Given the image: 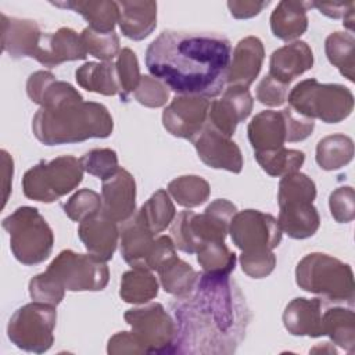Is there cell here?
<instances>
[{
	"label": "cell",
	"mask_w": 355,
	"mask_h": 355,
	"mask_svg": "<svg viewBox=\"0 0 355 355\" xmlns=\"http://www.w3.org/2000/svg\"><path fill=\"white\" fill-rule=\"evenodd\" d=\"M176 324L172 354L229 355L245 337L251 312L230 276L200 273L194 287L169 304Z\"/></svg>",
	"instance_id": "1"
},
{
	"label": "cell",
	"mask_w": 355,
	"mask_h": 355,
	"mask_svg": "<svg viewBox=\"0 0 355 355\" xmlns=\"http://www.w3.org/2000/svg\"><path fill=\"white\" fill-rule=\"evenodd\" d=\"M230 57L223 35L166 29L148 44L146 67L179 96L211 98L226 89Z\"/></svg>",
	"instance_id": "2"
},
{
	"label": "cell",
	"mask_w": 355,
	"mask_h": 355,
	"mask_svg": "<svg viewBox=\"0 0 355 355\" xmlns=\"http://www.w3.org/2000/svg\"><path fill=\"white\" fill-rule=\"evenodd\" d=\"M114 121L107 107L94 101H69L40 107L32 118V132L44 146L79 143L111 136Z\"/></svg>",
	"instance_id": "3"
},
{
	"label": "cell",
	"mask_w": 355,
	"mask_h": 355,
	"mask_svg": "<svg viewBox=\"0 0 355 355\" xmlns=\"http://www.w3.org/2000/svg\"><path fill=\"white\" fill-rule=\"evenodd\" d=\"M295 283L304 291L320 295L330 304H348L355 297L354 273L348 263L323 252L305 255L295 268Z\"/></svg>",
	"instance_id": "4"
},
{
	"label": "cell",
	"mask_w": 355,
	"mask_h": 355,
	"mask_svg": "<svg viewBox=\"0 0 355 355\" xmlns=\"http://www.w3.org/2000/svg\"><path fill=\"white\" fill-rule=\"evenodd\" d=\"M237 208L225 198L214 200L202 214L179 212L171 223V237L178 250L194 254L205 241H225Z\"/></svg>",
	"instance_id": "5"
},
{
	"label": "cell",
	"mask_w": 355,
	"mask_h": 355,
	"mask_svg": "<svg viewBox=\"0 0 355 355\" xmlns=\"http://www.w3.org/2000/svg\"><path fill=\"white\" fill-rule=\"evenodd\" d=\"M287 100L298 114L320 119L324 123H338L354 110V94L347 86L320 83L315 78L298 82L288 93Z\"/></svg>",
	"instance_id": "6"
},
{
	"label": "cell",
	"mask_w": 355,
	"mask_h": 355,
	"mask_svg": "<svg viewBox=\"0 0 355 355\" xmlns=\"http://www.w3.org/2000/svg\"><path fill=\"white\" fill-rule=\"evenodd\" d=\"M10 234L12 255L22 265L44 262L54 245V234L47 220L33 207H19L1 222Z\"/></svg>",
	"instance_id": "7"
},
{
	"label": "cell",
	"mask_w": 355,
	"mask_h": 355,
	"mask_svg": "<svg viewBox=\"0 0 355 355\" xmlns=\"http://www.w3.org/2000/svg\"><path fill=\"white\" fill-rule=\"evenodd\" d=\"M82 179L80 159L61 155L51 161H40L28 169L22 178V190L29 200L53 202L76 189Z\"/></svg>",
	"instance_id": "8"
},
{
	"label": "cell",
	"mask_w": 355,
	"mask_h": 355,
	"mask_svg": "<svg viewBox=\"0 0 355 355\" xmlns=\"http://www.w3.org/2000/svg\"><path fill=\"white\" fill-rule=\"evenodd\" d=\"M55 322V306L33 301L14 312L7 324V336L19 349L43 354L54 343Z\"/></svg>",
	"instance_id": "9"
},
{
	"label": "cell",
	"mask_w": 355,
	"mask_h": 355,
	"mask_svg": "<svg viewBox=\"0 0 355 355\" xmlns=\"http://www.w3.org/2000/svg\"><path fill=\"white\" fill-rule=\"evenodd\" d=\"M44 272L65 291H101L110 280L104 261L72 250H62Z\"/></svg>",
	"instance_id": "10"
},
{
	"label": "cell",
	"mask_w": 355,
	"mask_h": 355,
	"mask_svg": "<svg viewBox=\"0 0 355 355\" xmlns=\"http://www.w3.org/2000/svg\"><path fill=\"white\" fill-rule=\"evenodd\" d=\"M125 322L144 349V354H172L176 338V324L159 302L143 304L128 309Z\"/></svg>",
	"instance_id": "11"
},
{
	"label": "cell",
	"mask_w": 355,
	"mask_h": 355,
	"mask_svg": "<svg viewBox=\"0 0 355 355\" xmlns=\"http://www.w3.org/2000/svg\"><path fill=\"white\" fill-rule=\"evenodd\" d=\"M229 233L233 244L241 250H275L282 241V229L275 216L258 209H244L233 216Z\"/></svg>",
	"instance_id": "12"
},
{
	"label": "cell",
	"mask_w": 355,
	"mask_h": 355,
	"mask_svg": "<svg viewBox=\"0 0 355 355\" xmlns=\"http://www.w3.org/2000/svg\"><path fill=\"white\" fill-rule=\"evenodd\" d=\"M209 104L205 97L176 96L162 112V125L172 136L191 141L207 123Z\"/></svg>",
	"instance_id": "13"
},
{
	"label": "cell",
	"mask_w": 355,
	"mask_h": 355,
	"mask_svg": "<svg viewBox=\"0 0 355 355\" xmlns=\"http://www.w3.org/2000/svg\"><path fill=\"white\" fill-rule=\"evenodd\" d=\"M198 158L209 168L225 169L240 173L243 169V154L240 147L208 122L191 140Z\"/></svg>",
	"instance_id": "14"
},
{
	"label": "cell",
	"mask_w": 355,
	"mask_h": 355,
	"mask_svg": "<svg viewBox=\"0 0 355 355\" xmlns=\"http://www.w3.org/2000/svg\"><path fill=\"white\" fill-rule=\"evenodd\" d=\"M254 107L248 89L226 87L219 100L209 104L207 122L227 137H232L240 122L245 121Z\"/></svg>",
	"instance_id": "15"
},
{
	"label": "cell",
	"mask_w": 355,
	"mask_h": 355,
	"mask_svg": "<svg viewBox=\"0 0 355 355\" xmlns=\"http://www.w3.org/2000/svg\"><path fill=\"white\" fill-rule=\"evenodd\" d=\"M101 212L116 223L128 220L136 212V182L133 175L119 168L112 176L103 180Z\"/></svg>",
	"instance_id": "16"
},
{
	"label": "cell",
	"mask_w": 355,
	"mask_h": 355,
	"mask_svg": "<svg viewBox=\"0 0 355 355\" xmlns=\"http://www.w3.org/2000/svg\"><path fill=\"white\" fill-rule=\"evenodd\" d=\"M87 51L80 35L73 29L62 26L51 33H42L33 58L47 68L58 67L67 61L85 60Z\"/></svg>",
	"instance_id": "17"
},
{
	"label": "cell",
	"mask_w": 355,
	"mask_h": 355,
	"mask_svg": "<svg viewBox=\"0 0 355 355\" xmlns=\"http://www.w3.org/2000/svg\"><path fill=\"white\" fill-rule=\"evenodd\" d=\"M265 49L259 37L247 36L241 39L230 57L226 87L248 89L261 72Z\"/></svg>",
	"instance_id": "18"
},
{
	"label": "cell",
	"mask_w": 355,
	"mask_h": 355,
	"mask_svg": "<svg viewBox=\"0 0 355 355\" xmlns=\"http://www.w3.org/2000/svg\"><path fill=\"white\" fill-rule=\"evenodd\" d=\"M78 236L89 254L107 262L118 247L119 227L100 211L79 223Z\"/></svg>",
	"instance_id": "19"
},
{
	"label": "cell",
	"mask_w": 355,
	"mask_h": 355,
	"mask_svg": "<svg viewBox=\"0 0 355 355\" xmlns=\"http://www.w3.org/2000/svg\"><path fill=\"white\" fill-rule=\"evenodd\" d=\"M330 302L323 298L297 297L291 300L283 312V324L293 336L322 337L323 311Z\"/></svg>",
	"instance_id": "20"
},
{
	"label": "cell",
	"mask_w": 355,
	"mask_h": 355,
	"mask_svg": "<svg viewBox=\"0 0 355 355\" xmlns=\"http://www.w3.org/2000/svg\"><path fill=\"white\" fill-rule=\"evenodd\" d=\"M42 33L36 21L7 17L1 12V47L10 57L33 58Z\"/></svg>",
	"instance_id": "21"
},
{
	"label": "cell",
	"mask_w": 355,
	"mask_h": 355,
	"mask_svg": "<svg viewBox=\"0 0 355 355\" xmlns=\"http://www.w3.org/2000/svg\"><path fill=\"white\" fill-rule=\"evenodd\" d=\"M313 67V53L306 42L294 40L275 50L269 60V73L290 85L297 76Z\"/></svg>",
	"instance_id": "22"
},
{
	"label": "cell",
	"mask_w": 355,
	"mask_h": 355,
	"mask_svg": "<svg viewBox=\"0 0 355 355\" xmlns=\"http://www.w3.org/2000/svg\"><path fill=\"white\" fill-rule=\"evenodd\" d=\"M155 236L144 225L137 212L119 226L121 255L132 268H144Z\"/></svg>",
	"instance_id": "23"
},
{
	"label": "cell",
	"mask_w": 355,
	"mask_h": 355,
	"mask_svg": "<svg viewBox=\"0 0 355 355\" xmlns=\"http://www.w3.org/2000/svg\"><path fill=\"white\" fill-rule=\"evenodd\" d=\"M247 133L255 153L273 151L284 147L286 123L282 111H261L248 123Z\"/></svg>",
	"instance_id": "24"
},
{
	"label": "cell",
	"mask_w": 355,
	"mask_h": 355,
	"mask_svg": "<svg viewBox=\"0 0 355 355\" xmlns=\"http://www.w3.org/2000/svg\"><path fill=\"white\" fill-rule=\"evenodd\" d=\"M119 8L118 24L123 36L132 40L148 37L157 26L155 1H116Z\"/></svg>",
	"instance_id": "25"
},
{
	"label": "cell",
	"mask_w": 355,
	"mask_h": 355,
	"mask_svg": "<svg viewBox=\"0 0 355 355\" xmlns=\"http://www.w3.org/2000/svg\"><path fill=\"white\" fill-rule=\"evenodd\" d=\"M279 225L283 233L295 240L313 236L320 225V218L313 202H287L279 205Z\"/></svg>",
	"instance_id": "26"
},
{
	"label": "cell",
	"mask_w": 355,
	"mask_h": 355,
	"mask_svg": "<svg viewBox=\"0 0 355 355\" xmlns=\"http://www.w3.org/2000/svg\"><path fill=\"white\" fill-rule=\"evenodd\" d=\"M309 7V3L306 1H280L270 14V29L273 36L290 42L304 35L308 28L306 11Z\"/></svg>",
	"instance_id": "27"
},
{
	"label": "cell",
	"mask_w": 355,
	"mask_h": 355,
	"mask_svg": "<svg viewBox=\"0 0 355 355\" xmlns=\"http://www.w3.org/2000/svg\"><path fill=\"white\" fill-rule=\"evenodd\" d=\"M53 6L68 8L80 14L87 22L89 28L97 32H114L119 18V8L116 1L110 0H69V1H51Z\"/></svg>",
	"instance_id": "28"
},
{
	"label": "cell",
	"mask_w": 355,
	"mask_h": 355,
	"mask_svg": "<svg viewBox=\"0 0 355 355\" xmlns=\"http://www.w3.org/2000/svg\"><path fill=\"white\" fill-rule=\"evenodd\" d=\"M323 336H329L333 344L352 354L355 351V313L352 308L340 304H329L322 316Z\"/></svg>",
	"instance_id": "29"
},
{
	"label": "cell",
	"mask_w": 355,
	"mask_h": 355,
	"mask_svg": "<svg viewBox=\"0 0 355 355\" xmlns=\"http://www.w3.org/2000/svg\"><path fill=\"white\" fill-rule=\"evenodd\" d=\"M78 85L93 93L103 96H115L121 93L115 64L111 61L85 62L75 71Z\"/></svg>",
	"instance_id": "30"
},
{
	"label": "cell",
	"mask_w": 355,
	"mask_h": 355,
	"mask_svg": "<svg viewBox=\"0 0 355 355\" xmlns=\"http://www.w3.org/2000/svg\"><path fill=\"white\" fill-rule=\"evenodd\" d=\"M158 288V280L151 270L144 268H132L121 277L119 295L128 304L143 305L157 297Z\"/></svg>",
	"instance_id": "31"
},
{
	"label": "cell",
	"mask_w": 355,
	"mask_h": 355,
	"mask_svg": "<svg viewBox=\"0 0 355 355\" xmlns=\"http://www.w3.org/2000/svg\"><path fill=\"white\" fill-rule=\"evenodd\" d=\"M354 158V141L343 133L329 135L316 146V164L323 171H337L348 165Z\"/></svg>",
	"instance_id": "32"
},
{
	"label": "cell",
	"mask_w": 355,
	"mask_h": 355,
	"mask_svg": "<svg viewBox=\"0 0 355 355\" xmlns=\"http://www.w3.org/2000/svg\"><path fill=\"white\" fill-rule=\"evenodd\" d=\"M324 51L329 62L349 82H354L355 39L351 32L336 31L326 37Z\"/></svg>",
	"instance_id": "33"
},
{
	"label": "cell",
	"mask_w": 355,
	"mask_h": 355,
	"mask_svg": "<svg viewBox=\"0 0 355 355\" xmlns=\"http://www.w3.org/2000/svg\"><path fill=\"white\" fill-rule=\"evenodd\" d=\"M136 212L154 236L164 232L176 216L169 193L164 189L157 190Z\"/></svg>",
	"instance_id": "34"
},
{
	"label": "cell",
	"mask_w": 355,
	"mask_h": 355,
	"mask_svg": "<svg viewBox=\"0 0 355 355\" xmlns=\"http://www.w3.org/2000/svg\"><path fill=\"white\" fill-rule=\"evenodd\" d=\"M157 272L164 291L175 297L189 293L194 287L200 275L191 265L180 259L178 255L169 259Z\"/></svg>",
	"instance_id": "35"
},
{
	"label": "cell",
	"mask_w": 355,
	"mask_h": 355,
	"mask_svg": "<svg viewBox=\"0 0 355 355\" xmlns=\"http://www.w3.org/2000/svg\"><path fill=\"white\" fill-rule=\"evenodd\" d=\"M168 193L179 205L184 208H196L209 198L211 187L201 176L183 175L169 182Z\"/></svg>",
	"instance_id": "36"
},
{
	"label": "cell",
	"mask_w": 355,
	"mask_h": 355,
	"mask_svg": "<svg viewBox=\"0 0 355 355\" xmlns=\"http://www.w3.org/2000/svg\"><path fill=\"white\" fill-rule=\"evenodd\" d=\"M196 254L204 273L230 276L234 270L237 257L225 241H205Z\"/></svg>",
	"instance_id": "37"
},
{
	"label": "cell",
	"mask_w": 355,
	"mask_h": 355,
	"mask_svg": "<svg viewBox=\"0 0 355 355\" xmlns=\"http://www.w3.org/2000/svg\"><path fill=\"white\" fill-rule=\"evenodd\" d=\"M259 166L270 176H284L298 169L304 165L305 154L300 150L282 147L273 151L254 153Z\"/></svg>",
	"instance_id": "38"
},
{
	"label": "cell",
	"mask_w": 355,
	"mask_h": 355,
	"mask_svg": "<svg viewBox=\"0 0 355 355\" xmlns=\"http://www.w3.org/2000/svg\"><path fill=\"white\" fill-rule=\"evenodd\" d=\"M315 198L316 186L308 175L293 172L282 176L277 191L279 205L287 202H313Z\"/></svg>",
	"instance_id": "39"
},
{
	"label": "cell",
	"mask_w": 355,
	"mask_h": 355,
	"mask_svg": "<svg viewBox=\"0 0 355 355\" xmlns=\"http://www.w3.org/2000/svg\"><path fill=\"white\" fill-rule=\"evenodd\" d=\"M80 37L86 51L101 61H111L114 57H118L121 51L119 37L115 31L97 32L87 26L82 31Z\"/></svg>",
	"instance_id": "40"
},
{
	"label": "cell",
	"mask_w": 355,
	"mask_h": 355,
	"mask_svg": "<svg viewBox=\"0 0 355 355\" xmlns=\"http://www.w3.org/2000/svg\"><path fill=\"white\" fill-rule=\"evenodd\" d=\"M115 69H116V78L119 83V97L126 101L129 94L136 90L140 82V67L137 57L135 51L129 47H125L119 51L116 62H115Z\"/></svg>",
	"instance_id": "41"
},
{
	"label": "cell",
	"mask_w": 355,
	"mask_h": 355,
	"mask_svg": "<svg viewBox=\"0 0 355 355\" xmlns=\"http://www.w3.org/2000/svg\"><path fill=\"white\" fill-rule=\"evenodd\" d=\"M65 215L73 222H82L97 214L103 208V200L98 193L90 189H80L73 193L62 205Z\"/></svg>",
	"instance_id": "42"
},
{
	"label": "cell",
	"mask_w": 355,
	"mask_h": 355,
	"mask_svg": "<svg viewBox=\"0 0 355 355\" xmlns=\"http://www.w3.org/2000/svg\"><path fill=\"white\" fill-rule=\"evenodd\" d=\"M83 171L101 180L112 176L118 169V155L111 148H93L80 158Z\"/></svg>",
	"instance_id": "43"
},
{
	"label": "cell",
	"mask_w": 355,
	"mask_h": 355,
	"mask_svg": "<svg viewBox=\"0 0 355 355\" xmlns=\"http://www.w3.org/2000/svg\"><path fill=\"white\" fill-rule=\"evenodd\" d=\"M135 100L148 108L164 107L169 98V87L150 75H141L139 86L133 92Z\"/></svg>",
	"instance_id": "44"
},
{
	"label": "cell",
	"mask_w": 355,
	"mask_h": 355,
	"mask_svg": "<svg viewBox=\"0 0 355 355\" xmlns=\"http://www.w3.org/2000/svg\"><path fill=\"white\" fill-rule=\"evenodd\" d=\"M240 265L247 276L252 279H263L273 272L276 266V255L272 250L241 252Z\"/></svg>",
	"instance_id": "45"
},
{
	"label": "cell",
	"mask_w": 355,
	"mask_h": 355,
	"mask_svg": "<svg viewBox=\"0 0 355 355\" xmlns=\"http://www.w3.org/2000/svg\"><path fill=\"white\" fill-rule=\"evenodd\" d=\"M29 295L33 301L57 306L65 295V290L60 287L46 272L33 276L29 282Z\"/></svg>",
	"instance_id": "46"
},
{
	"label": "cell",
	"mask_w": 355,
	"mask_h": 355,
	"mask_svg": "<svg viewBox=\"0 0 355 355\" xmlns=\"http://www.w3.org/2000/svg\"><path fill=\"white\" fill-rule=\"evenodd\" d=\"M329 208L333 219L338 223H348L355 218V191L351 186L334 189L329 197Z\"/></svg>",
	"instance_id": "47"
},
{
	"label": "cell",
	"mask_w": 355,
	"mask_h": 355,
	"mask_svg": "<svg viewBox=\"0 0 355 355\" xmlns=\"http://www.w3.org/2000/svg\"><path fill=\"white\" fill-rule=\"evenodd\" d=\"M282 115L286 123V141L295 143L302 141L311 136L315 128V121L298 114L290 105L282 110Z\"/></svg>",
	"instance_id": "48"
},
{
	"label": "cell",
	"mask_w": 355,
	"mask_h": 355,
	"mask_svg": "<svg viewBox=\"0 0 355 355\" xmlns=\"http://www.w3.org/2000/svg\"><path fill=\"white\" fill-rule=\"evenodd\" d=\"M288 85L273 78L270 73L265 75L257 86V100L268 107L283 105L287 100Z\"/></svg>",
	"instance_id": "49"
},
{
	"label": "cell",
	"mask_w": 355,
	"mask_h": 355,
	"mask_svg": "<svg viewBox=\"0 0 355 355\" xmlns=\"http://www.w3.org/2000/svg\"><path fill=\"white\" fill-rule=\"evenodd\" d=\"M83 100L82 94L68 82L54 79L44 90L37 105L40 107H57L69 101Z\"/></svg>",
	"instance_id": "50"
},
{
	"label": "cell",
	"mask_w": 355,
	"mask_h": 355,
	"mask_svg": "<svg viewBox=\"0 0 355 355\" xmlns=\"http://www.w3.org/2000/svg\"><path fill=\"white\" fill-rule=\"evenodd\" d=\"M311 7H315L320 14L333 18V19H343V25L348 28L351 32L354 31V11L355 3L354 1H312L309 3Z\"/></svg>",
	"instance_id": "51"
},
{
	"label": "cell",
	"mask_w": 355,
	"mask_h": 355,
	"mask_svg": "<svg viewBox=\"0 0 355 355\" xmlns=\"http://www.w3.org/2000/svg\"><path fill=\"white\" fill-rule=\"evenodd\" d=\"M176 257V247L171 236H158L146 261V269L158 270L169 259Z\"/></svg>",
	"instance_id": "52"
},
{
	"label": "cell",
	"mask_w": 355,
	"mask_h": 355,
	"mask_svg": "<svg viewBox=\"0 0 355 355\" xmlns=\"http://www.w3.org/2000/svg\"><path fill=\"white\" fill-rule=\"evenodd\" d=\"M107 352L110 355H123V354L137 355V354H144V349L132 331H119L108 340Z\"/></svg>",
	"instance_id": "53"
},
{
	"label": "cell",
	"mask_w": 355,
	"mask_h": 355,
	"mask_svg": "<svg viewBox=\"0 0 355 355\" xmlns=\"http://www.w3.org/2000/svg\"><path fill=\"white\" fill-rule=\"evenodd\" d=\"M55 79V76L50 71H36L29 75L26 80V94L35 103L39 104L44 90L47 86Z\"/></svg>",
	"instance_id": "54"
},
{
	"label": "cell",
	"mask_w": 355,
	"mask_h": 355,
	"mask_svg": "<svg viewBox=\"0 0 355 355\" xmlns=\"http://www.w3.org/2000/svg\"><path fill=\"white\" fill-rule=\"evenodd\" d=\"M269 1H258V0H230L227 1V8L230 14L237 19H247L258 15L265 7H268Z\"/></svg>",
	"instance_id": "55"
},
{
	"label": "cell",
	"mask_w": 355,
	"mask_h": 355,
	"mask_svg": "<svg viewBox=\"0 0 355 355\" xmlns=\"http://www.w3.org/2000/svg\"><path fill=\"white\" fill-rule=\"evenodd\" d=\"M1 173H3V207L7 204L8 196L11 193V183H12V173H14V161L12 157L6 151L1 150Z\"/></svg>",
	"instance_id": "56"
}]
</instances>
